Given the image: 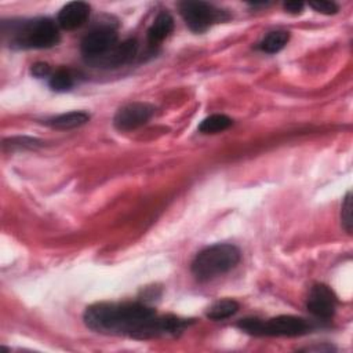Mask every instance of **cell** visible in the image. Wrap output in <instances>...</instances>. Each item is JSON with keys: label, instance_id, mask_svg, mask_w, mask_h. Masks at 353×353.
Segmentation results:
<instances>
[{"label": "cell", "instance_id": "6da1fadb", "mask_svg": "<svg viewBox=\"0 0 353 353\" xmlns=\"http://www.w3.org/2000/svg\"><path fill=\"white\" fill-rule=\"evenodd\" d=\"M84 323L92 331L134 338L174 335L185 330L192 321L175 316H157L156 310L139 302H101L88 306Z\"/></svg>", "mask_w": 353, "mask_h": 353}, {"label": "cell", "instance_id": "7a4b0ae2", "mask_svg": "<svg viewBox=\"0 0 353 353\" xmlns=\"http://www.w3.org/2000/svg\"><path fill=\"white\" fill-rule=\"evenodd\" d=\"M240 258L241 254L236 245L214 244L194 256L190 270L196 280L208 281L234 269Z\"/></svg>", "mask_w": 353, "mask_h": 353}, {"label": "cell", "instance_id": "3957f363", "mask_svg": "<svg viewBox=\"0 0 353 353\" xmlns=\"http://www.w3.org/2000/svg\"><path fill=\"white\" fill-rule=\"evenodd\" d=\"M59 41V32L50 18L11 22V46L18 48H50Z\"/></svg>", "mask_w": 353, "mask_h": 353}, {"label": "cell", "instance_id": "277c9868", "mask_svg": "<svg viewBox=\"0 0 353 353\" xmlns=\"http://www.w3.org/2000/svg\"><path fill=\"white\" fill-rule=\"evenodd\" d=\"M179 11L188 28L196 33L205 32L211 25L229 19L226 11L205 1H182Z\"/></svg>", "mask_w": 353, "mask_h": 353}, {"label": "cell", "instance_id": "5b68a950", "mask_svg": "<svg viewBox=\"0 0 353 353\" xmlns=\"http://www.w3.org/2000/svg\"><path fill=\"white\" fill-rule=\"evenodd\" d=\"M117 44V33L110 26H99L88 32L81 40V52L88 61H92Z\"/></svg>", "mask_w": 353, "mask_h": 353}, {"label": "cell", "instance_id": "8992f818", "mask_svg": "<svg viewBox=\"0 0 353 353\" xmlns=\"http://www.w3.org/2000/svg\"><path fill=\"white\" fill-rule=\"evenodd\" d=\"M154 113V108L146 102H131L121 106L114 117L113 125L119 131H131L146 124Z\"/></svg>", "mask_w": 353, "mask_h": 353}, {"label": "cell", "instance_id": "52a82bcc", "mask_svg": "<svg viewBox=\"0 0 353 353\" xmlns=\"http://www.w3.org/2000/svg\"><path fill=\"white\" fill-rule=\"evenodd\" d=\"M309 324L305 319L281 314L269 320H262L261 336H298L306 334Z\"/></svg>", "mask_w": 353, "mask_h": 353}, {"label": "cell", "instance_id": "ba28073f", "mask_svg": "<svg viewBox=\"0 0 353 353\" xmlns=\"http://www.w3.org/2000/svg\"><path fill=\"white\" fill-rule=\"evenodd\" d=\"M336 295L325 284H314L307 296V310L317 319H331L336 309Z\"/></svg>", "mask_w": 353, "mask_h": 353}, {"label": "cell", "instance_id": "9c48e42d", "mask_svg": "<svg viewBox=\"0 0 353 353\" xmlns=\"http://www.w3.org/2000/svg\"><path fill=\"white\" fill-rule=\"evenodd\" d=\"M138 50L137 40L128 39L120 44H116L112 50H109L106 54L88 61L94 66H101V68H119L127 62H130Z\"/></svg>", "mask_w": 353, "mask_h": 353}, {"label": "cell", "instance_id": "30bf717a", "mask_svg": "<svg viewBox=\"0 0 353 353\" xmlns=\"http://www.w3.org/2000/svg\"><path fill=\"white\" fill-rule=\"evenodd\" d=\"M90 15V6L84 1H70L61 8L57 17L58 25L65 30L80 28Z\"/></svg>", "mask_w": 353, "mask_h": 353}, {"label": "cell", "instance_id": "8fae6325", "mask_svg": "<svg viewBox=\"0 0 353 353\" xmlns=\"http://www.w3.org/2000/svg\"><path fill=\"white\" fill-rule=\"evenodd\" d=\"M174 29V19L167 11H161L154 18L153 23L148 29V40L152 46H156L161 43L165 37L170 36V33Z\"/></svg>", "mask_w": 353, "mask_h": 353}, {"label": "cell", "instance_id": "7c38bea8", "mask_svg": "<svg viewBox=\"0 0 353 353\" xmlns=\"http://www.w3.org/2000/svg\"><path fill=\"white\" fill-rule=\"evenodd\" d=\"M88 120H90L88 113L81 112V110H73V112L62 113L52 119H48L46 121V124L52 128H57V130H72V128L85 124Z\"/></svg>", "mask_w": 353, "mask_h": 353}, {"label": "cell", "instance_id": "4fadbf2b", "mask_svg": "<svg viewBox=\"0 0 353 353\" xmlns=\"http://www.w3.org/2000/svg\"><path fill=\"white\" fill-rule=\"evenodd\" d=\"M290 40V34L285 30H274L268 33L259 43V50L268 54H276L285 47Z\"/></svg>", "mask_w": 353, "mask_h": 353}, {"label": "cell", "instance_id": "5bb4252c", "mask_svg": "<svg viewBox=\"0 0 353 353\" xmlns=\"http://www.w3.org/2000/svg\"><path fill=\"white\" fill-rule=\"evenodd\" d=\"M232 119L228 117L226 114H221V113H215L211 114L208 117H205L200 125H199V131L201 134H216L221 131L228 130L232 125Z\"/></svg>", "mask_w": 353, "mask_h": 353}, {"label": "cell", "instance_id": "9a60e30c", "mask_svg": "<svg viewBox=\"0 0 353 353\" xmlns=\"http://www.w3.org/2000/svg\"><path fill=\"white\" fill-rule=\"evenodd\" d=\"M239 310V303L233 299H222L215 302L210 309L207 310V317L215 321L226 320L232 317Z\"/></svg>", "mask_w": 353, "mask_h": 353}, {"label": "cell", "instance_id": "2e32d148", "mask_svg": "<svg viewBox=\"0 0 353 353\" xmlns=\"http://www.w3.org/2000/svg\"><path fill=\"white\" fill-rule=\"evenodd\" d=\"M50 87L54 90V91H68L73 87L74 84V80H73V76L70 73L69 69H58L55 73L51 74L50 77V81H48Z\"/></svg>", "mask_w": 353, "mask_h": 353}, {"label": "cell", "instance_id": "e0dca14e", "mask_svg": "<svg viewBox=\"0 0 353 353\" xmlns=\"http://www.w3.org/2000/svg\"><path fill=\"white\" fill-rule=\"evenodd\" d=\"M341 219H342V226L343 229L350 234L352 233V193L349 192L342 203V208H341Z\"/></svg>", "mask_w": 353, "mask_h": 353}, {"label": "cell", "instance_id": "ac0fdd59", "mask_svg": "<svg viewBox=\"0 0 353 353\" xmlns=\"http://www.w3.org/2000/svg\"><path fill=\"white\" fill-rule=\"evenodd\" d=\"M41 142L33 138H28V137H17V138H8L4 139L3 146L10 148V149H15V148H34L37 145H40Z\"/></svg>", "mask_w": 353, "mask_h": 353}, {"label": "cell", "instance_id": "d6986e66", "mask_svg": "<svg viewBox=\"0 0 353 353\" xmlns=\"http://www.w3.org/2000/svg\"><path fill=\"white\" fill-rule=\"evenodd\" d=\"M309 7H312L314 11L325 14V15H332L336 14L339 7L334 3V1H323V0H317V1H310Z\"/></svg>", "mask_w": 353, "mask_h": 353}, {"label": "cell", "instance_id": "ffe728a7", "mask_svg": "<svg viewBox=\"0 0 353 353\" xmlns=\"http://www.w3.org/2000/svg\"><path fill=\"white\" fill-rule=\"evenodd\" d=\"M30 72H32V74H33L34 77L41 79V77H47V76L51 74V68H50V65L46 63V62H36V63L32 65Z\"/></svg>", "mask_w": 353, "mask_h": 353}, {"label": "cell", "instance_id": "44dd1931", "mask_svg": "<svg viewBox=\"0 0 353 353\" xmlns=\"http://www.w3.org/2000/svg\"><path fill=\"white\" fill-rule=\"evenodd\" d=\"M284 10L290 14H301L305 8V3L302 1H287L283 4Z\"/></svg>", "mask_w": 353, "mask_h": 353}]
</instances>
